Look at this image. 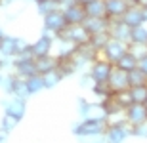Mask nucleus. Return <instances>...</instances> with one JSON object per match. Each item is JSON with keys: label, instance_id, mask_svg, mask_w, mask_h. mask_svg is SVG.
<instances>
[{"label": "nucleus", "instance_id": "obj_39", "mask_svg": "<svg viewBox=\"0 0 147 143\" xmlns=\"http://www.w3.org/2000/svg\"><path fill=\"white\" fill-rule=\"evenodd\" d=\"M134 4H138L140 8H145V6H147V0H134Z\"/></svg>", "mask_w": 147, "mask_h": 143}, {"label": "nucleus", "instance_id": "obj_33", "mask_svg": "<svg viewBox=\"0 0 147 143\" xmlns=\"http://www.w3.org/2000/svg\"><path fill=\"white\" fill-rule=\"evenodd\" d=\"M17 124H19V118L11 115H4V118H2V130H6V132H11Z\"/></svg>", "mask_w": 147, "mask_h": 143}, {"label": "nucleus", "instance_id": "obj_14", "mask_svg": "<svg viewBox=\"0 0 147 143\" xmlns=\"http://www.w3.org/2000/svg\"><path fill=\"white\" fill-rule=\"evenodd\" d=\"M126 25H130L132 29L140 27V25H145V19H143V8H140L138 4H130V8L126 10V13L120 17Z\"/></svg>", "mask_w": 147, "mask_h": 143}, {"label": "nucleus", "instance_id": "obj_34", "mask_svg": "<svg viewBox=\"0 0 147 143\" xmlns=\"http://www.w3.org/2000/svg\"><path fill=\"white\" fill-rule=\"evenodd\" d=\"M132 138L138 139H147V124H138V126H130Z\"/></svg>", "mask_w": 147, "mask_h": 143}, {"label": "nucleus", "instance_id": "obj_31", "mask_svg": "<svg viewBox=\"0 0 147 143\" xmlns=\"http://www.w3.org/2000/svg\"><path fill=\"white\" fill-rule=\"evenodd\" d=\"M16 82H17V75H8V77L2 78V90H4L6 95H13V88H16Z\"/></svg>", "mask_w": 147, "mask_h": 143}, {"label": "nucleus", "instance_id": "obj_42", "mask_svg": "<svg viewBox=\"0 0 147 143\" xmlns=\"http://www.w3.org/2000/svg\"><path fill=\"white\" fill-rule=\"evenodd\" d=\"M143 19H145V23H147V6L143 8Z\"/></svg>", "mask_w": 147, "mask_h": 143}, {"label": "nucleus", "instance_id": "obj_28", "mask_svg": "<svg viewBox=\"0 0 147 143\" xmlns=\"http://www.w3.org/2000/svg\"><path fill=\"white\" fill-rule=\"evenodd\" d=\"M128 80H130V86H140V84H147V75L140 69V67H136V69H132L130 73H128Z\"/></svg>", "mask_w": 147, "mask_h": 143}, {"label": "nucleus", "instance_id": "obj_35", "mask_svg": "<svg viewBox=\"0 0 147 143\" xmlns=\"http://www.w3.org/2000/svg\"><path fill=\"white\" fill-rule=\"evenodd\" d=\"M78 84H80V86H84V88H86V86H90V84H94L92 77H90V73H88V75H82L80 80H78Z\"/></svg>", "mask_w": 147, "mask_h": 143}, {"label": "nucleus", "instance_id": "obj_7", "mask_svg": "<svg viewBox=\"0 0 147 143\" xmlns=\"http://www.w3.org/2000/svg\"><path fill=\"white\" fill-rule=\"evenodd\" d=\"M13 69H16V75L21 78H29L36 75V63H34L33 55H17L16 61H13Z\"/></svg>", "mask_w": 147, "mask_h": 143}, {"label": "nucleus", "instance_id": "obj_20", "mask_svg": "<svg viewBox=\"0 0 147 143\" xmlns=\"http://www.w3.org/2000/svg\"><path fill=\"white\" fill-rule=\"evenodd\" d=\"M115 67H119V69H122V71H126V73H130L132 69H136V67H138V57L128 50V52H126V54L115 63Z\"/></svg>", "mask_w": 147, "mask_h": 143}, {"label": "nucleus", "instance_id": "obj_48", "mask_svg": "<svg viewBox=\"0 0 147 143\" xmlns=\"http://www.w3.org/2000/svg\"><path fill=\"white\" fill-rule=\"evenodd\" d=\"M130 2H132V4H134V0H130Z\"/></svg>", "mask_w": 147, "mask_h": 143}, {"label": "nucleus", "instance_id": "obj_44", "mask_svg": "<svg viewBox=\"0 0 147 143\" xmlns=\"http://www.w3.org/2000/svg\"><path fill=\"white\" fill-rule=\"evenodd\" d=\"M4 36H6V34H4V31H2V29H0V40L4 38Z\"/></svg>", "mask_w": 147, "mask_h": 143}, {"label": "nucleus", "instance_id": "obj_45", "mask_svg": "<svg viewBox=\"0 0 147 143\" xmlns=\"http://www.w3.org/2000/svg\"><path fill=\"white\" fill-rule=\"evenodd\" d=\"M31 2H34V4H38V2H42V0H31Z\"/></svg>", "mask_w": 147, "mask_h": 143}, {"label": "nucleus", "instance_id": "obj_37", "mask_svg": "<svg viewBox=\"0 0 147 143\" xmlns=\"http://www.w3.org/2000/svg\"><path fill=\"white\" fill-rule=\"evenodd\" d=\"M8 134H10V132H6V130H0V143H8Z\"/></svg>", "mask_w": 147, "mask_h": 143}, {"label": "nucleus", "instance_id": "obj_49", "mask_svg": "<svg viewBox=\"0 0 147 143\" xmlns=\"http://www.w3.org/2000/svg\"><path fill=\"white\" fill-rule=\"evenodd\" d=\"M145 107H147V101H145Z\"/></svg>", "mask_w": 147, "mask_h": 143}, {"label": "nucleus", "instance_id": "obj_12", "mask_svg": "<svg viewBox=\"0 0 147 143\" xmlns=\"http://www.w3.org/2000/svg\"><path fill=\"white\" fill-rule=\"evenodd\" d=\"M107 84L111 86V90L115 92H120V90H126L130 88V80H128V73L122 71V69H119V67H115L113 73H111L109 80H107Z\"/></svg>", "mask_w": 147, "mask_h": 143}, {"label": "nucleus", "instance_id": "obj_21", "mask_svg": "<svg viewBox=\"0 0 147 143\" xmlns=\"http://www.w3.org/2000/svg\"><path fill=\"white\" fill-rule=\"evenodd\" d=\"M130 44H140V46H147V27L140 25L134 27L130 33Z\"/></svg>", "mask_w": 147, "mask_h": 143}, {"label": "nucleus", "instance_id": "obj_40", "mask_svg": "<svg viewBox=\"0 0 147 143\" xmlns=\"http://www.w3.org/2000/svg\"><path fill=\"white\" fill-rule=\"evenodd\" d=\"M11 4H13V0H0V6H4V8L6 6H11Z\"/></svg>", "mask_w": 147, "mask_h": 143}, {"label": "nucleus", "instance_id": "obj_3", "mask_svg": "<svg viewBox=\"0 0 147 143\" xmlns=\"http://www.w3.org/2000/svg\"><path fill=\"white\" fill-rule=\"evenodd\" d=\"M55 40H57V36L52 31L42 29V34L38 36V40L34 44H31V55H33L34 59L36 57H44V55H50L52 50H54V46H55Z\"/></svg>", "mask_w": 147, "mask_h": 143}, {"label": "nucleus", "instance_id": "obj_47", "mask_svg": "<svg viewBox=\"0 0 147 143\" xmlns=\"http://www.w3.org/2000/svg\"><path fill=\"white\" fill-rule=\"evenodd\" d=\"M2 78H4V77H2V75H0V84H2Z\"/></svg>", "mask_w": 147, "mask_h": 143}, {"label": "nucleus", "instance_id": "obj_8", "mask_svg": "<svg viewBox=\"0 0 147 143\" xmlns=\"http://www.w3.org/2000/svg\"><path fill=\"white\" fill-rule=\"evenodd\" d=\"M67 25H69V23H67L65 13H63L61 8H59V10H55V11H52V13H48V15H44V29L52 31L55 36H57Z\"/></svg>", "mask_w": 147, "mask_h": 143}, {"label": "nucleus", "instance_id": "obj_5", "mask_svg": "<svg viewBox=\"0 0 147 143\" xmlns=\"http://www.w3.org/2000/svg\"><path fill=\"white\" fill-rule=\"evenodd\" d=\"M113 69H115V65L111 61H107L105 57H98L90 65V77H92L94 82H107Z\"/></svg>", "mask_w": 147, "mask_h": 143}, {"label": "nucleus", "instance_id": "obj_22", "mask_svg": "<svg viewBox=\"0 0 147 143\" xmlns=\"http://www.w3.org/2000/svg\"><path fill=\"white\" fill-rule=\"evenodd\" d=\"M42 78H44V86H46V90H52V88H55V86H57V84H59L65 77L61 75L59 69H54V71L42 75Z\"/></svg>", "mask_w": 147, "mask_h": 143}, {"label": "nucleus", "instance_id": "obj_15", "mask_svg": "<svg viewBox=\"0 0 147 143\" xmlns=\"http://www.w3.org/2000/svg\"><path fill=\"white\" fill-rule=\"evenodd\" d=\"M107 4V17L109 19H120L130 8V0H105Z\"/></svg>", "mask_w": 147, "mask_h": 143}, {"label": "nucleus", "instance_id": "obj_10", "mask_svg": "<svg viewBox=\"0 0 147 143\" xmlns=\"http://www.w3.org/2000/svg\"><path fill=\"white\" fill-rule=\"evenodd\" d=\"M63 13H65V19L69 25H82V23L86 21V10H84V6L78 4V2H73V4L65 6V8H61Z\"/></svg>", "mask_w": 147, "mask_h": 143}, {"label": "nucleus", "instance_id": "obj_29", "mask_svg": "<svg viewBox=\"0 0 147 143\" xmlns=\"http://www.w3.org/2000/svg\"><path fill=\"white\" fill-rule=\"evenodd\" d=\"M115 99L119 101V105L122 107V109H126V107H130L132 103H134V99H132V94H130V88L126 90H120V92H115Z\"/></svg>", "mask_w": 147, "mask_h": 143}, {"label": "nucleus", "instance_id": "obj_11", "mask_svg": "<svg viewBox=\"0 0 147 143\" xmlns=\"http://www.w3.org/2000/svg\"><path fill=\"white\" fill-rule=\"evenodd\" d=\"M0 103H2V107L6 109V115H11V116H16V118H19V120H21L23 116H25V113H27L25 99H21V97H13V95H11L10 99H2Z\"/></svg>", "mask_w": 147, "mask_h": 143}, {"label": "nucleus", "instance_id": "obj_30", "mask_svg": "<svg viewBox=\"0 0 147 143\" xmlns=\"http://www.w3.org/2000/svg\"><path fill=\"white\" fill-rule=\"evenodd\" d=\"M31 95L27 88V82H25V78L17 77V82H16V88H13V97H21V99H27Z\"/></svg>", "mask_w": 147, "mask_h": 143}, {"label": "nucleus", "instance_id": "obj_43", "mask_svg": "<svg viewBox=\"0 0 147 143\" xmlns=\"http://www.w3.org/2000/svg\"><path fill=\"white\" fill-rule=\"evenodd\" d=\"M76 2H78V4H82V6H84V4H88L90 0H76Z\"/></svg>", "mask_w": 147, "mask_h": 143}, {"label": "nucleus", "instance_id": "obj_2", "mask_svg": "<svg viewBox=\"0 0 147 143\" xmlns=\"http://www.w3.org/2000/svg\"><path fill=\"white\" fill-rule=\"evenodd\" d=\"M132 138L130 134V124L126 120L119 122H109L103 132V141L105 143H126V139Z\"/></svg>", "mask_w": 147, "mask_h": 143}, {"label": "nucleus", "instance_id": "obj_46", "mask_svg": "<svg viewBox=\"0 0 147 143\" xmlns=\"http://www.w3.org/2000/svg\"><path fill=\"white\" fill-rule=\"evenodd\" d=\"M2 61H4V59H2V57H0V69H2Z\"/></svg>", "mask_w": 147, "mask_h": 143}, {"label": "nucleus", "instance_id": "obj_9", "mask_svg": "<svg viewBox=\"0 0 147 143\" xmlns=\"http://www.w3.org/2000/svg\"><path fill=\"white\" fill-rule=\"evenodd\" d=\"M124 116H126V122H128L130 126L147 124V107H145V103H132L130 107H126Z\"/></svg>", "mask_w": 147, "mask_h": 143}, {"label": "nucleus", "instance_id": "obj_36", "mask_svg": "<svg viewBox=\"0 0 147 143\" xmlns=\"http://www.w3.org/2000/svg\"><path fill=\"white\" fill-rule=\"evenodd\" d=\"M138 67H140V69H142V71L147 75V54L143 55V57H140V59H138Z\"/></svg>", "mask_w": 147, "mask_h": 143}, {"label": "nucleus", "instance_id": "obj_4", "mask_svg": "<svg viewBox=\"0 0 147 143\" xmlns=\"http://www.w3.org/2000/svg\"><path fill=\"white\" fill-rule=\"evenodd\" d=\"M90 36L92 34L88 33V29L84 25H67L59 34H57V38H65V40H71L75 44H86L90 42Z\"/></svg>", "mask_w": 147, "mask_h": 143}, {"label": "nucleus", "instance_id": "obj_18", "mask_svg": "<svg viewBox=\"0 0 147 143\" xmlns=\"http://www.w3.org/2000/svg\"><path fill=\"white\" fill-rule=\"evenodd\" d=\"M88 17H107V4L105 0H90L88 4H84Z\"/></svg>", "mask_w": 147, "mask_h": 143}, {"label": "nucleus", "instance_id": "obj_19", "mask_svg": "<svg viewBox=\"0 0 147 143\" xmlns=\"http://www.w3.org/2000/svg\"><path fill=\"white\" fill-rule=\"evenodd\" d=\"M17 55V48H16V36H4L0 40V57H16Z\"/></svg>", "mask_w": 147, "mask_h": 143}, {"label": "nucleus", "instance_id": "obj_27", "mask_svg": "<svg viewBox=\"0 0 147 143\" xmlns=\"http://www.w3.org/2000/svg\"><path fill=\"white\" fill-rule=\"evenodd\" d=\"M92 92H94V95L99 97V99H105V97H109V95L113 94V90H111V86L107 82H94Z\"/></svg>", "mask_w": 147, "mask_h": 143}, {"label": "nucleus", "instance_id": "obj_1", "mask_svg": "<svg viewBox=\"0 0 147 143\" xmlns=\"http://www.w3.org/2000/svg\"><path fill=\"white\" fill-rule=\"evenodd\" d=\"M107 124L109 120L103 116H88V118H82L80 122H75L71 132L76 138H98V136H103Z\"/></svg>", "mask_w": 147, "mask_h": 143}, {"label": "nucleus", "instance_id": "obj_17", "mask_svg": "<svg viewBox=\"0 0 147 143\" xmlns=\"http://www.w3.org/2000/svg\"><path fill=\"white\" fill-rule=\"evenodd\" d=\"M34 63H36V73H38V75H46V73L57 69L59 59H57V55L50 54V55H44V57H36Z\"/></svg>", "mask_w": 147, "mask_h": 143}, {"label": "nucleus", "instance_id": "obj_13", "mask_svg": "<svg viewBox=\"0 0 147 143\" xmlns=\"http://www.w3.org/2000/svg\"><path fill=\"white\" fill-rule=\"evenodd\" d=\"M109 33H111V36H113V38L122 40V42H128V44H130V33H132V27H130V25H126L122 19H111Z\"/></svg>", "mask_w": 147, "mask_h": 143}, {"label": "nucleus", "instance_id": "obj_41", "mask_svg": "<svg viewBox=\"0 0 147 143\" xmlns=\"http://www.w3.org/2000/svg\"><path fill=\"white\" fill-rule=\"evenodd\" d=\"M84 143H105L103 139H92V141H84Z\"/></svg>", "mask_w": 147, "mask_h": 143}, {"label": "nucleus", "instance_id": "obj_23", "mask_svg": "<svg viewBox=\"0 0 147 143\" xmlns=\"http://www.w3.org/2000/svg\"><path fill=\"white\" fill-rule=\"evenodd\" d=\"M25 82H27V88H29V92H31V95L46 90V86H44V78H42V75H38V73L33 75V77L25 78Z\"/></svg>", "mask_w": 147, "mask_h": 143}, {"label": "nucleus", "instance_id": "obj_26", "mask_svg": "<svg viewBox=\"0 0 147 143\" xmlns=\"http://www.w3.org/2000/svg\"><path fill=\"white\" fill-rule=\"evenodd\" d=\"M130 94H132L134 103H145V101H147V84L130 86Z\"/></svg>", "mask_w": 147, "mask_h": 143}, {"label": "nucleus", "instance_id": "obj_25", "mask_svg": "<svg viewBox=\"0 0 147 143\" xmlns=\"http://www.w3.org/2000/svg\"><path fill=\"white\" fill-rule=\"evenodd\" d=\"M61 6H59V2L57 0H42V2H38L36 4V11L40 13V15H48V13H52V11H55V10H59Z\"/></svg>", "mask_w": 147, "mask_h": 143}, {"label": "nucleus", "instance_id": "obj_24", "mask_svg": "<svg viewBox=\"0 0 147 143\" xmlns=\"http://www.w3.org/2000/svg\"><path fill=\"white\" fill-rule=\"evenodd\" d=\"M111 40V33L109 31H105V33H98V34H92L90 36V44L94 46V48L98 50L99 54H101V50L105 48V44Z\"/></svg>", "mask_w": 147, "mask_h": 143}, {"label": "nucleus", "instance_id": "obj_16", "mask_svg": "<svg viewBox=\"0 0 147 143\" xmlns=\"http://www.w3.org/2000/svg\"><path fill=\"white\" fill-rule=\"evenodd\" d=\"M88 29L90 34H98V33H105L111 27V19L109 17H86V21L82 23Z\"/></svg>", "mask_w": 147, "mask_h": 143}, {"label": "nucleus", "instance_id": "obj_38", "mask_svg": "<svg viewBox=\"0 0 147 143\" xmlns=\"http://www.w3.org/2000/svg\"><path fill=\"white\" fill-rule=\"evenodd\" d=\"M57 2H59V6H61V8H65V6L73 4V2H76V0H57Z\"/></svg>", "mask_w": 147, "mask_h": 143}, {"label": "nucleus", "instance_id": "obj_6", "mask_svg": "<svg viewBox=\"0 0 147 143\" xmlns=\"http://www.w3.org/2000/svg\"><path fill=\"white\" fill-rule=\"evenodd\" d=\"M126 52H128V42H122V40H117V38L111 36V40L105 44V48L101 50V57H105L107 61H111L115 65Z\"/></svg>", "mask_w": 147, "mask_h": 143}, {"label": "nucleus", "instance_id": "obj_32", "mask_svg": "<svg viewBox=\"0 0 147 143\" xmlns=\"http://www.w3.org/2000/svg\"><path fill=\"white\" fill-rule=\"evenodd\" d=\"M78 115L80 118H88V116H92V109H94V103H90L88 99L84 97H78Z\"/></svg>", "mask_w": 147, "mask_h": 143}]
</instances>
